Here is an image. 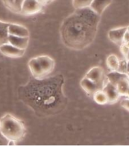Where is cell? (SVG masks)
Instances as JSON below:
<instances>
[{"instance_id": "obj_10", "label": "cell", "mask_w": 129, "mask_h": 146, "mask_svg": "<svg viewBox=\"0 0 129 146\" xmlns=\"http://www.w3.org/2000/svg\"><path fill=\"white\" fill-rule=\"evenodd\" d=\"M8 31H9V35L21 37L30 36V32H29L28 29L23 26V25H21V24H18L9 23Z\"/></svg>"}, {"instance_id": "obj_4", "label": "cell", "mask_w": 129, "mask_h": 146, "mask_svg": "<svg viewBox=\"0 0 129 146\" xmlns=\"http://www.w3.org/2000/svg\"><path fill=\"white\" fill-rule=\"evenodd\" d=\"M55 66L54 59L48 55L34 57L30 59L28 62V68L31 76L38 80L49 76L55 69Z\"/></svg>"}, {"instance_id": "obj_23", "label": "cell", "mask_w": 129, "mask_h": 146, "mask_svg": "<svg viewBox=\"0 0 129 146\" xmlns=\"http://www.w3.org/2000/svg\"><path fill=\"white\" fill-rule=\"evenodd\" d=\"M121 106L122 108H124L125 109H126L127 111H129V98H126L122 99V100L120 102Z\"/></svg>"}, {"instance_id": "obj_17", "label": "cell", "mask_w": 129, "mask_h": 146, "mask_svg": "<svg viewBox=\"0 0 129 146\" xmlns=\"http://www.w3.org/2000/svg\"><path fill=\"white\" fill-rule=\"evenodd\" d=\"M116 86L120 96H125L129 88L128 78L126 77V78L122 79L121 80L118 81V83L116 85Z\"/></svg>"}, {"instance_id": "obj_20", "label": "cell", "mask_w": 129, "mask_h": 146, "mask_svg": "<svg viewBox=\"0 0 129 146\" xmlns=\"http://www.w3.org/2000/svg\"><path fill=\"white\" fill-rule=\"evenodd\" d=\"M93 0H72V5L74 9L90 7Z\"/></svg>"}, {"instance_id": "obj_18", "label": "cell", "mask_w": 129, "mask_h": 146, "mask_svg": "<svg viewBox=\"0 0 129 146\" xmlns=\"http://www.w3.org/2000/svg\"><path fill=\"white\" fill-rule=\"evenodd\" d=\"M93 99L96 103H97L98 105H106L108 104V98L107 96L106 95L103 90H100L98 91H96L95 93L92 96Z\"/></svg>"}, {"instance_id": "obj_26", "label": "cell", "mask_w": 129, "mask_h": 146, "mask_svg": "<svg viewBox=\"0 0 129 146\" xmlns=\"http://www.w3.org/2000/svg\"><path fill=\"white\" fill-rule=\"evenodd\" d=\"M37 1L39 2H40L42 5H43L44 6L49 3V0H37Z\"/></svg>"}, {"instance_id": "obj_11", "label": "cell", "mask_w": 129, "mask_h": 146, "mask_svg": "<svg viewBox=\"0 0 129 146\" xmlns=\"http://www.w3.org/2000/svg\"><path fill=\"white\" fill-rule=\"evenodd\" d=\"M80 85H81V87L83 89L84 91L90 96H92L96 91L102 90L100 86H99L97 84L94 83L93 81H91L90 79H88L86 76H84L81 80V82H80Z\"/></svg>"}, {"instance_id": "obj_19", "label": "cell", "mask_w": 129, "mask_h": 146, "mask_svg": "<svg viewBox=\"0 0 129 146\" xmlns=\"http://www.w3.org/2000/svg\"><path fill=\"white\" fill-rule=\"evenodd\" d=\"M118 62H119V59L116 55H110L106 58V64H107L108 68L110 69L111 71L114 70H117L118 66Z\"/></svg>"}, {"instance_id": "obj_27", "label": "cell", "mask_w": 129, "mask_h": 146, "mask_svg": "<svg viewBox=\"0 0 129 146\" xmlns=\"http://www.w3.org/2000/svg\"><path fill=\"white\" fill-rule=\"evenodd\" d=\"M17 142L15 141H13V140H9V143H8V145H16Z\"/></svg>"}, {"instance_id": "obj_1", "label": "cell", "mask_w": 129, "mask_h": 146, "mask_svg": "<svg viewBox=\"0 0 129 146\" xmlns=\"http://www.w3.org/2000/svg\"><path fill=\"white\" fill-rule=\"evenodd\" d=\"M65 77L61 74L38 80L32 76L18 89V97L38 117H48L61 113L68 105L63 92Z\"/></svg>"}, {"instance_id": "obj_13", "label": "cell", "mask_w": 129, "mask_h": 146, "mask_svg": "<svg viewBox=\"0 0 129 146\" xmlns=\"http://www.w3.org/2000/svg\"><path fill=\"white\" fill-rule=\"evenodd\" d=\"M112 0H93L90 8L94 10L96 14L100 15L105 11L108 6H110Z\"/></svg>"}, {"instance_id": "obj_34", "label": "cell", "mask_w": 129, "mask_h": 146, "mask_svg": "<svg viewBox=\"0 0 129 146\" xmlns=\"http://www.w3.org/2000/svg\"><path fill=\"white\" fill-rule=\"evenodd\" d=\"M127 75H128V80H129V73L128 74H127Z\"/></svg>"}, {"instance_id": "obj_32", "label": "cell", "mask_w": 129, "mask_h": 146, "mask_svg": "<svg viewBox=\"0 0 129 146\" xmlns=\"http://www.w3.org/2000/svg\"><path fill=\"white\" fill-rule=\"evenodd\" d=\"M127 32L129 33V26L127 27Z\"/></svg>"}, {"instance_id": "obj_16", "label": "cell", "mask_w": 129, "mask_h": 146, "mask_svg": "<svg viewBox=\"0 0 129 146\" xmlns=\"http://www.w3.org/2000/svg\"><path fill=\"white\" fill-rule=\"evenodd\" d=\"M128 77V75L126 74H122V73L118 72L117 70L111 71L109 74H106V80L112 84L116 86L119 80Z\"/></svg>"}, {"instance_id": "obj_24", "label": "cell", "mask_w": 129, "mask_h": 146, "mask_svg": "<svg viewBox=\"0 0 129 146\" xmlns=\"http://www.w3.org/2000/svg\"><path fill=\"white\" fill-rule=\"evenodd\" d=\"M120 50L121 52L122 53V55L125 57L128 55V53L129 48H128L127 46H125V43H122V45H120Z\"/></svg>"}, {"instance_id": "obj_3", "label": "cell", "mask_w": 129, "mask_h": 146, "mask_svg": "<svg viewBox=\"0 0 129 146\" xmlns=\"http://www.w3.org/2000/svg\"><path fill=\"white\" fill-rule=\"evenodd\" d=\"M0 131L8 139L16 142L24 139L27 133L23 121L9 113L0 118Z\"/></svg>"}, {"instance_id": "obj_7", "label": "cell", "mask_w": 129, "mask_h": 146, "mask_svg": "<svg viewBox=\"0 0 129 146\" xmlns=\"http://www.w3.org/2000/svg\"><path fill=\"white\" fill-rule=\"evenodd\" d=\"M25 51L24 49L18 48L9 42L3 44L0 46V52L5 56L11 58H18L24 56Z\"/></svg>"}, {"instance_id": "obj_30", "label": "cell", "mask_w": 129, "mask_h": 146, "mask_svg": "<svg viewBox=\"0 0 129 146\" xmlns=\"http://www.w3.org/2000/svg\"><path fill=\"white\" fill-rule=\"evenodd\" d=\"M123 43H125V45L127 46L128 48H129V41L127 42H123Z\"/></svg>"}, {"instance_id": "obj_31", "label": "cell", "mask_w": 129, "mask_h": 146, "mask_svg": "<svg viewBox=\"0 0 129 146\" xmlns=\"http://www.w3.org/2000/svg\"><path fill=\"white\" fill-rule=\"evenodd\" d=\"M125 58L127 59L128 61H129V52H128V55H126V56H125Z\"/></svg>"}, {"instance_id": "obj_33", "label": "cell", "mask_w": 129, "mask_h": 146, "mask_svg": "<svg viewBox=\"0 0 129 146\" xmlns=\"http://www.w3.org/2000/svg\"><path fill=\"white\" fill-rule=\"evenodd\" d=\"M53 0H49V2H53Z\"/></svg>"}, {"instance_id": "obj_29", "label": "cell", "mask_w": 129, "mask_h": 146, "mask_svg": "<svg viewBox=\"0 0 129 146\" xmlns=\"http://www.w3.org/2000/svg\"><path fill=\"white\" fill-rule=\"evenodd\" d=\"M125 97H127V98H129V88H128V90L127 93H126V96H125Z\"/></svg>"}, {"instance_id": "obj_14", "label": "cell", "mask_w": 129, "mask_h": 146, "mask_svg": "<svg viewBox=\"0 0 129 146\" xmlns=\"http://www.w3.org/2000/svg\"><path fill=\"white\" fill-rule=\"evenodd\" d=\"M24 0H2L4 6L8 10L15 14L21 13V6Z\"/></svg>"}, {"instance_id": "obj_5", "label": "cell", "mask_w": 129, "mask_h": 146, "mask_svg": "<svg viewBox=\"0 0 129 146\" xmlns=\"http://www.w3.org/2000/svg\"><path fill=\"white\" fill-rule=\"evenodd\" d=\"M86 77L90 79V80L93 81L94 83L100 86L102 89L105 85L106 80V75L105 74L104 70L101 67H94L91 69L88 70V73L85 75Z\"/></svg>"}, {"instance_id": "obj_21", "label": "cell", "mask_w": 129, "mask_h": 146, "mask_svg": "<svg viewBox=\"0 0 129 146\" xmlns=\"http://www.w3.org/2000/svg\"><path fill=\"white\" fill-rule=\"evenodd\" d=\"M127 59H122V60H119L118 62V66L117 68V71L122 74H127Z\"/></svg>"}, {"instance_id": "obj_25", "label": "cell", "mask_w": 129, "mask_h": 146, "mask_svg": "<svg viewBox=\"0 0 129 146\" xmlns=\"http://www.w3.org/2000/svg\"><path fill=\"white\" fill-rule=\"evenodd\" d=\"M129 41V33L127 31L125 32V35H124V38H123V42H127Z\"/></svg>"}, {"instance_id": "obj_6", "label": "cell", "mask_w": 129, "mask_h": 146, "mask_svg": "<svg viewBox=\"0 0 129 146\" xmlns=\"http://www.w3.org/2000/svg\"><path fill=\"white\" fill-rule=\"evenodd\" d=\"M42 5L37 0H24L21 6V13L24 16H31L39 13L43 9Z\"/></svg>"}, {"instance_id": "obj_12", "label": "cell", "mask_w": 129, "mask_h": 146, "mask_svg": "<svg viewBox=\"0 0 129 146\" xmlns=\"http://www.w3.org/2000/svg\"><path fill=\"white\" fill-rule=\"evenodd\" d=\"M30 36L21 37L16 36L9 35V42L17 48L26 50L29 44Z\"/></svg>"}, {"instance_id": "obj_2", "label": "cell", "mask_w": 129, "mask_h": 146, "mask_svg": "<svg viewBox=\"0 0 129 146\" xmlns=\"http://www.w3.org/2000/svg\"><path fill=\"white\" fill-rule=\"evenodd\" d=\"M100 15L90 7L75 9L64 20L60 27L61 42L72 50H83L96 38Z\"/></svg>"}, {"instance_id": "obj_22", "label": "cell", "mask_w": 129, "mask_h": 146, "mask_svg": "<svg viewBox=\"0 0 129 146\" xmlns=\"http://www.w3.org/2000/svg\"><path fill=\"white\" fill-rule=\"evenodd\" d=\"M8 143H9V139H8L2 134V132L0 131V145H8Z\"/></svg>"}, {"instance_id": "obj_15", "label": "cell", "mask_w": 129, "mask_h": 146, "mask_svg": "<svg viewBox=\"0 0 129 146\" xmlns=\"http://www.w3.org/2000/svg\"><path fill=\"white\" fill-rule=\"evenodd\" d=\"M9 22L0 21V46L9 42Z\"/></svg>"}, {"instance_id": "obj_9", "label": "cell", "mask_w": 129, "mask_h": 146, "mask_svg": "<svg viewBox=\"0 0 129 146\" xmlns=\"http://www.w3.org/2000/svg\"><path fill=\"white\" fill-rule=\"evenodd\" d=\"M126 31H127V27L112 29L108 33V37L112 42L120 46L123 43V38Z\"/></svg>"}, {"instance_id": "obj_28", "label": "cell", "mask_w": 129, "mask_h": 146, "mask_svg": "<svg viewBox=\"0 0 129 146\" xmlns=\"http://www.w3.org/2000/svg\"><path fill=\"white\" fill-rule=\"evenodd\" d=\"M128 73H129V61H128V62H127V74H128Z\"/></svg>"}, {"instance_id": "obj_8", "label": "cell", "mask_w": 129, "mask_h": 146, "mask_svg": "<svg viewBox=\"0 0 129 146\" xmlns=\"http://www.w3.org/2000/svg\"><path fill=\"white\" fill-rule=\"evenodd\" d=\"M102 90L104 91L108 98V104H114L117 102L121 96L118 92L116 86L112 84L109 81H106Z\"/></svg>"}]
</instances>
